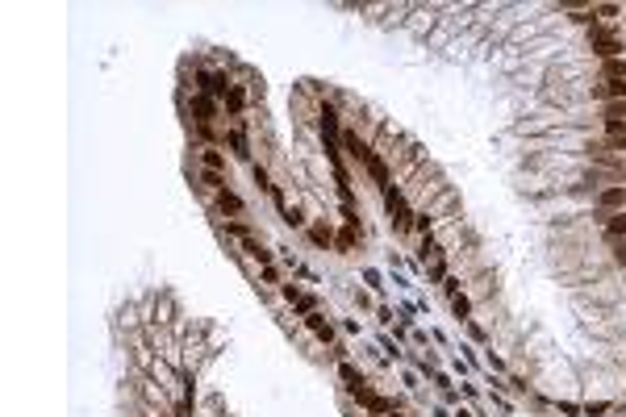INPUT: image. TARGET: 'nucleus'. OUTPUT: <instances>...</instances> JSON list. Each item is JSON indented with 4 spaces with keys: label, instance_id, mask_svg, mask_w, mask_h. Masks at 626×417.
<instances>
[{
    "label": "nucleus",
    "instance_id": "obj_1",
    "mask_svg": "<svg viewBox=\"0 0 626 417\" xmlns=\"http://www.w3.org/2000/svg\"><path fill=\"white\" fill-rule=\"evenodd\" d=\"M593 50H597L601 58H614V54L622 50V42H618V38H610V34H597V38H593Z\"/></svg>",
    "mask_w": 626,
    "mask_h": 417
},
{
    "label": "nucleus",
    "instance_id": "obj_2",
    "mask_svg": "<svg viewBox=\"0 0 626 417\" xmlns=\"http://www.w3.org/2000/svg\"><path fill=\"white\" fill-rule=\"evenodd\" d=\"M597 96H614V101H626V80H605L601 88H593Z\"/></svg>",
    "mask_w": 626,
    "mask_h": 417
},
{
    "label": "nucleus",
    "instance_id": "obj_3",
    "mask_svg": "<svg viewBox=\"0 0 626 417\" xmlns=\"http://www.w3.org/2000/svg\"><path fill=\"white\" fill-rule=\"evenodd\" d=\"M605 130H610V146L626 150V121H605Z\"/></svg>",
    "mask_w": 626,
    "mask_h": 417
},
{
    "label": "nucleus",
    "instance_id": "obj_4",
    "mask_svg": "<svg viewBox=\"0 0 626 417\" xmlns=\"http://www.w3.org/2000/svg\"><path fill=\"white\" fill-rule=\"evenodd\" d=\"M605 121H626V101H605Z\"/></svg>",
    "mask_w": 626,
    "mask_h": 417
},
{
    "label": "nucleus",
    "instance_id": "obj_5",
    "mask_svg": "<svg viewBox=\"0 0 626 417\" xmlns=\"http://www.w3.org/2000/svg\"><path fill=\"white\" fill-rule=\"evenodd\" d=\"M605 234H610V238H622V234H626V213H618V217L605 221Z\"/></svg>",
    "mask_w": 626,
    "mask_h": 417
},
{
    "label": "nucleus",
    "instance_id": "obj_6",
    "mask_svg": "<svg viewBox=\"0 0 626 417\" xmlns=\"http://www.w3.org/2000/svg\"><path fill=\"white\" fill-rule=\"evenodd\" d=\"M605 80H626V63L610 58V63H605Z\"/></svg>",
    "mask_w": 626,
    "mask_h": 417
},
{
    "label": "nucleus",
    "instance_id": "obj_7",
    "mask_svg": "<svg viewBox=\"0 0 626 417\" xmlns=\"http://www.w3.org/2000/svg\"><path fill=\"white\" fill-rule=\"evenodd\" d=\"M367 171H371V175H376V180H380V184H384V180H388V167H384V163H380V158H376V154H371V158H367Z\"/></svg>",
    "mask_w": 626,
    "mask_h": 417
},
{
    "label": "nucleus",
    "instance_id": "obj_8",
    "mask_svg": "<svg viewBox=\"0 0 626 417\" xmlns=\"http://www.w3.org/2000/svg\"><path fill=\"white\" fill-rule=\"evenodd\" d=\"M342 380L351 384V392H355V388H363V375H359L355 367H342Z\"/></svg>",
    "mask_w": 626,
    "mask_h": 417
},
{
    "label": "nucleus",
    "instance_id": "obj_9",
    "mask_svg": "<svg viewBox=\"0 0 626 417\" xmlns=\"http://www.w3.org/2000/svg\"><path fill=\"white\" fill-rule=\"evenodd\" d=\"M601 201H605V205H610V209H614V205H622V201H626V192H622V188H614V192H605V196H601Z\"/></svg>",
    "mask_w": 626,
    "mask_h": 417
},
{
    "label": "nucleus",
    "instance_id": "obj_10",
    "mask_svg": "<svg viewBox=\"0 0 626 417\" xmlns=\"http://www.w3.org/2000/svg\"><path fill=\"white\" fill-rule=\"evenodd\" d=\"M222 209H230V213H238V209H242V201H238V196H230V192H222Z\"/></svg>",
    "mask_w": 626,
    "mask_h": 417
},
{
    "label": "nucleus",
    "instance_id": "obj_11",
    "mask_svg": "<svg viewBox=\"0 0 626 417\" xmlns=\"http://www.w3.org/2000/svg\"><path fill=\"white\" fill-rule=\"evenodd\" d=\"M205 163H209V171H217V167H222V154H217V150H209V154H205Z\"/></svg>",
    "mask_w": 626,
    "mask_h": 417
},
{
    "label": "nucleus",
    "instance_id": "obj_12",
    "mask_svg": "<svg viewBox=\"0 0 626 417\" xmlns=\"http://www.w3.org/2000/svg\"><path fill=\"white\" fill-rule=\"evenodd\" d=\"M618 259H622V263H626V246H622V250H618Z\"/></svg>",
    "mask_w": 626,
    "mask_h": 417
}]
</instances>
